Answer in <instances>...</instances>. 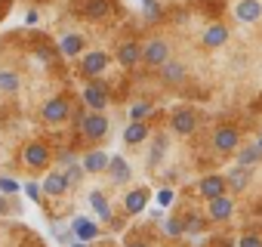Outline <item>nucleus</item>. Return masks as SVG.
<instances>
[{
    "instance_id": "e433bc0d",
    "label": "nucleus",
    "mask_w": 262,
    "mask_h": 247,
    "mask_svg": "<svg viewBox=\"0 0 262 247\" xmlns=\"http://www.w3.org/2000/svg\"><path fill=\"white\" fill-rule=\"evenodd\" d=\"M37 59H43V62H47V59H50V50H47V47H40V50H37Z\"/></svg>"
},
{
    "instance_id": "4be33fe9",
    "label": "nucleus",
    "mask_w": 262,
    "mask_h": 247,
    "mask_svg": "<svg viewBox=\"0 0 262 247\" xmlns=\"http://www.w3.org/2000/svg\"><path fill=\"white\" fill-rule=\"evenodd\" d=\"M161 68H164V80H167V84H182V77H185V68H182L179 62H164Z\"/></svg>"
},
{
    "instance_id": "20e7f679",
    "label": "nucleus",
    "mask_w": 262,
    "mask_h": 247,
    "mask_svg": "<svg viewBox=\"0 0 262 247\" xmlns=\"http://www.w3.org/2000/svg\"><path fill=\"white\" fill-rule=\"evenodd\" d=\"M237 130L234 127H219L216 133H213V149L216 152H234L237 149Z\"/></svg>"
},
{
    "instance_id": "f03ea898",
    "label": "nucleus",
    "mask_w": 262,
    "mask_h": 247,
    "mask_svg": "<svg viewBox=\"0 0 262 247\" xmlns=\"http://www.w3.org/2000/svg\"><path fill=\"white\" fill-rule=\"evenodd\" d=\"M234 16H237V22H244V25L256 22V19L262 16V0H237Z\"/></svg>"
},
{
    "instance_id": "a878e982",
    "label": "nucleus",
    "mask_w": 262,
    "mask_h": 247,
    "mask_svg": "<svg viewBox=\"0 0 262 247\" xmlns=\"http://www.w3.org/2000/svg\"><path fill=\"white\" fill-rule=\"evenodd\" d=\"M108 13V0H90L86 4V16L90 19H102Z\"/></svg>"
},
{
    "instance_id": "f257e3e1",
    "label": "nucleus",
    "mask_w": 262,
    "mask_h": 247,
    "mask_svg": "<svg viewBox=\"0 0 262 247\" xmlns=\"http://www.w3.org/2000/svg\"><path fill=\"white\" fill-rule=\"evenodd\" d=\"M68 114H71V105H68V99H62V96H56V99H50V102L43 105V120H47V123H62Z\"/></svg>"
},
{
    "instance_id": "6ab92c4d",
    "label": "nucleus",
    "mask_w": 262,
    "mask_h": 247,
    "mask_svg": "<svg viewBox=\"0 0 262 247\" xmlns=\"http://www.w3.org/2000/svg\"><path fill=\"white\" fill-rule=\"evenodd\" d=\"M228 40V28L225 25H210L207 31H204V44L207 47H222Z\"/></svg>"
},
{
    "instance_id": "f704fd0d",
    "label": "nucleus",
    "mask_w": 262,
    "mask_h": 247,
    "mask_svg": "<svg viewBox=\"0 0 262 247\" xmlns=\"http://www.w3.org/2000/svg\"><path fill=\"white\" fill-rule=\"evenodd\" d=\"M25 192H28V198H31V201H40V189H37V182H28V186H25Z\"/></svg>"
},
{
    "instance_id": "58836bf2",
    "label": "nucleus",
    "mask_w": 262,
    "mask_h": 247,
    "mask_svg": "<svg viewBox=\"0 0 262 247\" xmlns=\"http://www.w3.org/2000/svg\"><path fill=\"white\" fill-rule=\"evenodd\" d=\"M71 247H90V244H86V241H74Z\"/></svg>"
},
{
    "instance_id": "6e6552de",
    "label": "nucleus",
    "mask_w": 262,
    "mask_h": 247,
    "mask_svg": "<svg viewBox=\"0 0 262 247\" xmlns=\"http://www.w3.org/2000/svg\"><path fill=\"white\" fill-rule=\"evenodd\" d=\"M231 210H234V201H231V198H225V195H219V198H213V201H210V219H213V222L228 219V216H231Z\"/></svg>"
},
{
    "instance_id": "7ed1b4c3",
    "label": "nucleus",
    "mask_w": 262,
    "mask_h": 247,
    "mask_svg": "<svg viewBox=\"0 0 262 247\" xmlns=\"http://www.w3.org/2000/svg\"><path fill=\"white\" fill-rule=\"evenodd\" d=\"M142 59H145L148 65H155V68H161V65L170 59V47H167L164 40H151V44L142 50Z\"/></svg>"
},
{
    "instance_id": "c9c22d12",
    "label": "nucleus",
    "mask_w": 262,
    "mask_h": 247,
    "mask_svg": "<svg viewBox=\"0 0 262 247\" xmlns=\"http://www.w3.org/2000/svg\"><path fill=\"white\" fill-rule=\"evenodd\" d=\"M25 22H28V25H34V22H37V10H31V13L25 16Z\"/></svg>"
},
{
    "instance_id": "9d476101",
    "label": "nucleus",
    "mask_w": 262,
    "mask_h": 247,
    "mask_svg": "<svg viewBox=\"0 0 262 247\" xmlns=\"http://www.w3.org/2000/svg\"><path fill=\"white\" fill-rule=\"evenodd\" d=\"M71 229H74V235H77V241H93V238L99 235V229H96V222H93V219H86V216H77V219L71 222Z\"/></svg>"
},
{
    "instance_id": "9b49d317",
    "label": "nucleus",
    "mask_w": 262,
    "mask_h": 247,
    "mask_svg": "<svg viewBox=\"0 0 262 247\" xmlns=\"http://www.w3.org/2000/svg\"><path fill=\"white\" fill-rule=\"evenodd\" d=\"M194 127H198V117H194L188 108H182V111L173 114V130H176V133H191Z\"/></svg>"
},
{
    "instance_id": "473e14b6",
    "label": "nucleus",
    "mask_w": 262,
    "mask_h": 247,
    "mask_svg": "<svg viewBox=\"0 0 262 247\" xmlns=\"http://www.w3.org/2000/svg\"><path fill=\"white\" fill-rule=\"evenodd\" d=\"M237 247H262V238H259V235H244V238L237 241Z\"/></svg>"
},
{
    "instance_id": "393cba45",
    "label": "nucleus",
    "mask_w": 262,
    "mask_h": 247,
    "mask_svg": "<svg viewBox=\"0 0 262 247\" xmlns=\"http://www.w3.org/2000/svg\"><path fill=\"white\" fill-rule=\"evenodd\" d=\"M19 90V74L16 71H0V93H16Z\"/></svg>"
},
{
    "instance_id": "2f4dec72",
    "label": "nucleus",
    "mask_w": 262,
    "mask_h": 247,
    "mask_svg": "<svg viewBox=\"0 0 262 247\" xmlns=\"http://www.w3.org/2000/svg\"><path fill=\"white\" fill-rule=\"evenodd\" d=\"M155 201H158V204H161V207H170V204H173V189H161V192H158V198H155Z\"/></svg>"
},
{
    "instance_id": "a19ab883",
    "label": "nucleus",
    "mask_w": 262,
    "mask_h": 247,
    "mask_svg": "<svg viewBox=\"0 0 262 247\" xmlns=\"http://www.w3.org/2000/svg\"><path fill=\"white\" fill-rule=\"evenodd\" d=\"M259 149H262V139H259Z\"/></svg>"
},
{
    "instance_id": "412c9836",
    "label": "nucleus",
    "mask_w": 262,
    "mask_h": 247,
    "mask_svg": "<svg viewBox=\"0 0 262 247\" xmlns=\"http://www.w3.org/2000/svg\"><path fill=\"white\" fill-rule=\"evenodd\" d=\"M225 182H228L231 189H237V192H241V189L250 182V173H247V167H241V164H237V167H231V170H228V176H225Z\"/></svg>"
},
{
    "instance_id": "4c0bfd02",
    "label": "nucleus",
    "mask_w": 262,
    "mask_h": 247,
    "mask_svg": "<svg viewBox=\"0 0 262 247\" xmlns=\"http://www.w3.org/2000/svg\"><path fill=\"white\" fill-rule=\"evenodd\" d=\"M0 213H7V201H4V195H0Z\"/></svg>"
},
{
    "instance_id": "c756f323",
    "label": "nucleus",
    "mask_w": 262,
    "mask_h": 247,
    "mask_svg": "<svg viewBox=\"0 0 262 247\" xmlns=\"http://www.w3.org/2000/svg\"><path fill=\"white\" fill-rule=\"evenodd\" d=\"M164 152H167V136H158L155 139V152H151V164H158Z\"/></svg>"
},
{
    "instance_id": "ddd939ff",
    "label": "nucleus",
    "mask_w": 262,
    "mask_h": 247,
    "mask_svg": "<svg viewBox=\"0 0 262 247\" xmlns=\"http://www.w3.org/2000/svg\"><path fill=\"white\" fill-rule=\"evenodd\" d=\"M145 204H148V192L145 189H133V192L123 198L126 213H139V210H145Z\"/></svg>"
},
{
    "instance_id": "bb28decb",
    "label": "nucleus",
    "mask_w": 262,
    "mask_h": 247,
    "mask_svg": "<svg viewBox=\"0 0 262 247\" xmlns=\"http://www.w3.org/2000/svg\"><path fill=\"white\" fill-rule=\"evenodd\" d=\"M164 232H167L170 238H176V235L185 232V222H182V219H167V222H164Z\"/></svg>"
},
{
    "instance_id": "1a4fd4ad",
    "label": "nucleus",
    "mask_w": 262,
    "mask_h": 247,
    "mask_svg": "<svg viewBox=\"0 0 262 247\" xmlns=\"http://www.w3.org/2000/svg\"><path fill=\"white\" fill-rule=\"evenodd\" d=\"M50 161V152H47V146H40V142H31L28 149H25V164L28 167H43Z\"/></svg>"
},
{
    "instance_id": "0eeeda50",
    "label": "nucleus",
    "mask_w": 262,
    "mask_h": 247,
    "mask_svg": "<svg viewBox=\"0 0 262 247\" xmlns=\"http://www.w3.org/2000/svg\"><path fill=\"white\" fill-rule=\"evenodd\" d=\"M225 176H207V179H201V195L207 198V201H213V198H219V195H225Z\"/></svg>"
},
{
    "instance_id": "7c9ffc66",
    "label": "nucleus",
    "mask_w": 262,
    "mask_h": 247,
    "mask_svg": "<svg viewBox=\"0 0 262 247\" xmlns=\"http://www.w3.org/2000/svg\"><path fill=\"white\" fill-rule=\"evenodd\" d=\"M0 192H4V195H16L19 192V182L10 179V176H0Z\"/></svg>"
},
{
    "instance_id": "ea45409f",
    "label": "nucleus",
    "mask_w": 262,
    "mask_h": 247,
    "mask_svg": "<svg viewBox=\"0 0 262 247\" xmlns=\"http://www.w3.org/2000/svg\"><path fill=\"white\" fill-rule=\"evenodd\" d=\"M129 247H145V244H129Z\"/></svg>"
},
{
    "instance_id": "dca6fc26",
    "label": "nucleus",
    "mask_w": 262,
    "mask_h": 247,
    "mask_svg": "<svg viewBox=\"0 0 262 247\" xmlns=\"http://www.w3.org/2000/svg\"><path fill=\"white\" fill-rule=\"evenodd\" d=\"M108 155L105 152H90L86 158H83V170L86 173H102V170H108Z\"/></svg>"
},
{
    "instance_id": "5701e85b",
    "label": "nucleus",
    "mask_w": 262,
    "mask_h": 247,
    "mask_svg": "<svg viewBox=\"0 0 262 247\" xmlns=\"http://www.w3.org/2000/svg\"><path fill=\"white\" fill-rule=\"evenodd\" d=\"M256 161H262V149H259V146H247V149L237 152V164H241V167H250V164H256Z\"/></svg>"
},
{
    "instance_id": "c85d7f7f",
    "label": "nucleus",
    "mask_w": 262,
    "mask_h": 247,
    "mask_svg": "<svg viewBox=\"0 0 262 247\" xmlns=\"http://www.w3.org/2000/svg\"><path fill=\"white\" fill-rule=\"evenodd\" d=\"M148 111H151V105H148V102H136L133 108H129V117H133V120H142Z\"/></svg>"
},
{
    "instance_id": "aec40b11",
    "label": "nucleus",
    "mask_w": 262,
    "mask_h": 247,
    "mask_svg": "<svg viewBox=\"0 0 262 247\" xmlns=\"http://www.w3.org/2000/svg\"><path fill=\"white\" fill-rule=\"evenodd\" d=\"M83 50V37L80 34H65L62 40H59V53L62 56H77Z\"/></svg>"
},
{
    "instance_id": "72a5a7b5",
    "label": "nucleus",
    "mask_w": 262,
    "mask_h": 247,
    "mask_svg": "<svg viewBox=\"0 0 262 247\" xmlns=\"http://www.w3.org/2000/svg\"><path fill=\"white\" fill-rule=\"evenodd\" d=\"M65 176H68V182H77V179L83 176V170H80L77 164H68V173H65Z\"/></svg>"
},
{
    "instance_id": "b1692460",
    "label": "nucleus",
    "mask_w": 262,
    "mask_h": 247,
    "mask_svg": "<svg viewBox=\"0 0 262 247\" xmlns=\"http://www.w3.org/2000/svg\"><path fill=\"white\" fill-rule=\"evenodd\" d=\"M90 204H93V210H96L105 222L111 219V210H108V201H105V195H102V192H93V195H90Z\"/></svg>"
},
{
    "instance_id": "423d86ee",
    "label": "nucleus",
    "mask_w": 262,
    "mask_h": 247,
    "mask_svg": "<svg viewBox=\"0 0 262 247\" xmlns=\"http://www.w3.org/2000/svg\"><path fill=\"white\" fill-rule=\"evenodd\" d=\"M90 139H102L105 133H108V120L102 117V114H90V117H83V127H80Z\"/></svg>"
},
{
    "instance_id": "f3484780",
    "label": "nucleus",
    "mask_w": 262,
    "mask_h": 247,
    "mask_svg": "<svg viewBox=\"0 0 262 247\" xmlns=\"http://www.w3.org/2000/svg\"><path fill=\"white\" fill-rule=\"evenodd\" d=\"M68 186H71V182H68L65 173H50V176L43 179V192H47V195H65Z\"/></svg>"
},
{
    "instance_id": "f8f14e48",
    "label": "nucleus",
    "mask_w": 262,
    "mask_h": 247,
    "mask_svg": "<svg viewBox=\"0 0 262 247\" xmlns=\"http://www.w3.org/2000/svg\"><path fill=\"white\" fill-rule=\"evenodd\" d=\"M108 170H111V179H114L117 186H120V182H126L129 176H133V170H129V164H126V161H123L120 155H114V158L108 161Z\"/></svg>"
},
{
    "instance_id": "2eb2a0df",
    "label": "nucleus",
    "mask_w": 262,
    "mask_h": 247,
    "mask_svg": "<svg viewBox=\"0 0 262 247\" xmlns=\"http://www.w3.org/2000/svg\"><path fill=\"white\" fill-rule=\"evenodd\" d=\"M117 59H120V65L133 68V65L142 59V47H139V44H123V47L117 50Z\"/></svg>"
},
{
    "instance_id": "a211bd4d",
    "label": "nucleus",
    "mask_w": 262,
    "mask_h": 247,
    "mask_svg": "<svg viewBox=\"0 0 262 247\" xmlns=\"http://www.w3.org/2000/svg\"><path fill=\"white\" fill-rule=\"evenodd\" d=\"M145 136H148V127H145L142 120H133V123H129V127L123 130V139H126L129 146H139Z\"/></svg>"
},
{
    "instance_id": "4468645a",
    "label": "nucleus",
    "mask_w": 262,
    "mask_h": 247,
    "mask_svg": "<svg viewBox=\"0 0 262 247\" xmlns=\"http://www.w3.org/2000/svg\"><path fill=\"white\" fill-rule=\"evenodd\" d=\"M105 65H108V56L99 53V50H93V53L83 56V71H86V74H102Z\"/></svg>"
},
{
    "instance_id": "39448f33",
    "label": "nucleus",
    "mask_w": 262,
    "mask_h": 247,
    "mask_svg": "<svg viewBox=\"0 0 262 247\" xmlns=\"http://www.w3.org/2000/svg\"><path fill=\"white\" fill-rule=\"evenodd\" d=\"M83 102H86V108L102 111V108L108 105V90H105V87H99V84H90V87L83 90Z\"/></svg>"
},
{
    "instance_id": "cd10ccee",
    "label": "nucleus",
    "mask_w": 262,
    "mask_h": 247,
    "mask_svg": "<svg viewBox=\"0 0 262 247\" xmlns=\"http://www.w3.org/2000/svg\"><path fill=\"white\" fill-rule=\"evenodd\" d=\"M142 7H145V19H161V4L158 0H142Z\"/></svg>"
}]
</instances>
